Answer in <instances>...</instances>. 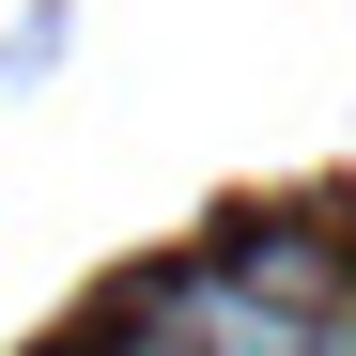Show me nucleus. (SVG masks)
<instances>
[{
	"label": "nucleus",
	"instance_id": "f257e3e1",
	"mask_svg": "<svg viewBox=\"0 0 356 356\" xmlns=\"http://www.w3.org/2000/svg\"><path fill=\"white\" fill-rule=\"evenodd\" d=\"M47 356H93V341H47Z\"/></svg>",
	"mask_w": 356,
	"mask_h": 356
}]
</instances>
